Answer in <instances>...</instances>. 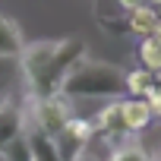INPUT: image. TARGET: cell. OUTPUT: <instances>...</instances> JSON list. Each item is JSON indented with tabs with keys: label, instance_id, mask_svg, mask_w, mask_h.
Instances as JSON below:
<instances>
[{
	"label": "cell",
	"instance_id": "obj_1",
	"mask_svg": "<svg viewBox=\"0 0 161 161\" xmlns=\"http://www.w3.org/2000/svg\"><path fill=\"white\" fill-rule=\"evenodd\" d=\"M86 41L82 38H60V41H35L25 44L19 66L25 79V92L32 101L57 98L66 86L69 73L86 60Z\"/></svg>",
	"mask_w": 161,
	"mask_h": 161
},
{
	"label": "cell",
	"instance_id": "obj_2",
	"mask_svg": "<svg viewBox=\"0 0 161 161\" xmlns=\"http://www.w3.org/2000/svg\"><path fill=\"white\" fill-rule=\"evenodd\" d=\"M126 92V73L114 63L104 60H82L66 79L63 86V98L66 101H120V95Z\"/></svg>",
	"mask_w": 161,
	"mask_h": 161
},
{
	"label": "cell",
	"instance_id": "obj_3",
	"mask_svg": "<svg viewBox=\"0 0 161 161\" xmlns=\"http://www.w3.org/2000/svg\"><path fill=\"white\" fill-rule=\"evenodd\" d=\"M32 130L44 133V136H60L63 126L73 120V111H69V101L63 95L57 98H41V101H32Z\"/></svg>",
	"mask_w": 161,
	"mask_h": 161
},
{
	"label": "cell",
	"instance_id": "obj_4",
	"mask_svg": "<svg viewBox=\"0 0 161 161\" xmlns=\"http://www.w3.org/2000/svg\"><path fill=\"white\" fill-rule=\"evenodd\" d=\"M95 139V123L86 120V117H73L60 136H54V148L60 155V161H76V158H82L89 142Z\"/></svg>",
	"mask_w": 161,
	"mask_h": 161
},
{
	"label": "cell",
	"instance_id": "obj_5",
	"mask_svg": "<svg viewBox=\"0 0 161 161\" xmlns=\"http://www.w3.org/2000/svg\"><path fill=\"white\" fill-rule=\"evenodd\" d=\"M29 133V117L19 104H3L0 108V155H3L19 136Z\"/></svg>",
	"mask_w": 161,
	"mask_h": 161
},
{
	"label": "cell",
	"instance_id": "obj_6",
	"mask_svg": "<svg viewBox=\"0 0 161 161\" xmlns=\"http://www.w3.org/2000/svg\"><path fill=\"white\" fill-rule=\"evenodd\" d=\"M92 123H95V136H108V139H114L117 145H123V139H126V120H123V108H120V101H111V104H104L95 117H92Z\"/></svg>",
	"mask_w": 161,
	"mask_h": 161
},
{
	"label": "cell",
	"instance_id": "obj_7",
	"mask_svg": "<svg viewBox=\"0 0 161 161\" xmlns=\"http://www.w3.org/2000/svg\"><path fill=\"white\" fill-rule=\"evenodd\" d=\"M25 51V38L19 25L7 16H0V60H19Z\"/></svg>",
	"mask_w": 161,
	"mask_h": 161
},
{
	"label": "cell",
	"instance_id": "obj_8",
	"mask_svg": "<svg viewBox=\"0 0 161 161\" xmlns=\"http://www.w3.org/2000/svg\"><path fill=\"white\" fill-rule=\"evenodd\" d=\"M120 108H123L126 133H142V130H148V123L155 120L145 98H120Z\"/></svg>",
	"mask_w": 161,
	"mask_h": 161
},
{
	"label": "cell",
	"instance_id": "obj_9",
	"mask_svg": "<svg viewBox=\"0 0 161 161\" xmlns=\"http://www.w3.org/2000/svg\"><path fill=\"white\" fill-rule=\"evenodd\" d=\"M155 89H158L155 73H148V69H142V66L126 73V95H133V98H148Z\"/></svg>",
	"mask_w": 161,
	"mask_h": 161
},
{
	"label": "cell",
	"instance_id": "obj_10",
	"mask_svg": "<svg viewBox=\"0 0 161 161\" xmlns=\"http://www.w3.org/2000/svg\"><path fill=\"white\" fill-rule=\"evenodd\" d=\"M155 22H158V10H152V7L145 3V7H139V10H133V13H130L126 29H130L133 35H139V38H148V35H152V29H155Z\"/></svg>",
	"mask_w": 161,
	"mask_h": 161
},
{
	"label": "cell",
	"instance_id": "obj_11",
	"mask_svg": "<svg viewBox=\"0 0 161 161\" xmlns=\"http://www.w3.org/2000/svg\"><path fill=\"white\" fill-rule=\"evenodd\" d=\"M139 60H142V69L161 73V44L155 38H142L139 41Z\"/></svg>",
	"mask_w": 161,
	"mask_h": 161
},
{
	"label": "cell",
	"instance_id": "obj_12",
	"mask_svg": "<svg viewBox=\"0 0 161 161\" xmlns=\"http://www.w3.org/2000/svg\"><path fill=\"white\" fill-rule=\"evenodd\" d=\"M29 139H32V152H35V161H60L57 148H54V139L38 133V130H29Z\"/></svg>",
	"mask_w": 161,
	"mask_h": 161
},
{
	"label": "cell",
	"instance_id": "obj_13",
	"mask_svg": "<svg viewBox=\"0 0 161 161\" xmlns=\"http://www.w3.org/2000/svg\"><path fill=\"white\" fill-rule=\"evenodd\" d=\"M3 161H35V152H32V139H29V133L25 136H19L3 155H0Z\"/></svg>",
	"mask_w": 161,
	"mask_h": 161
},
{
	"label": "cell",
	"instance_id": "obj_14",
	"mask_svg": "<svg viewBox=\"0 0 161 161\" xmlns=\"http://www.w3.org/2000/svg\"><path fill=\"white\" fill-rule=\"evenodd\" d=\"M108 161H155L145 148H139V145H133V142H123V145H114V152H111V158Z\"/></svg>",
	"mask_w": 161,
	"mask_h": 161
},
{
	"label": "cell",
	"instance_id": "obj_15",
	"mask_svg": "<svg viewBox=\"0 0 161 161\" xmlns=\"http://www.w3.org/2000/svg\"><path fill=\"white\" fill-rule=\"evenodd\" d=\"M145 101H148V108H152V117H161V86H158Z\"/></svg>",
	"mask_w": 161,
	"mask_h": 161
},
{
	"label": "cell",
	"instance_id": "obj_16",
	"mask_svg": "<svg viewBox=\"0 0 161 161\" xmlns=\"http://www.w3.org/2000/svg\"><path fill=\"white\" fill-rule=\"evenodd\" d=\"M117 3H120L123 10H130V13H133V10H139V7H145L148 0H117Z\"/></svg>",
	"mask_w": 161,
	"mask_h": 161
},
{
	"label": "cell",
	"instance_id": "obj_17",
	"mask_svg": "<svg viewBox=\"0 0 161 161\" xmlns=\"http://www.w3.org/2000/svg\"><path fill=\"white\" fill-rule=\"evenodd\" d=\"M148 38H155L158 44H161V16H158V22H155V29H152V35Z\"/></svg>",
	"mask_w": 161,
	"mask_h": 161
},
{
	"label": "cell",
	"instance_id": "obj_18",
	"mask_svg": "<svg viewBox=\"0 0 161 161\" xmlns=\"http://www.w3.org/2000/svg\"><path fill=\"white\" fill-rule=\"evenodd\" d=\"M76 161H101V158H95V155H89V152H86L82 158H76Z\"/></svg>",
	"mask_w": 161,
	"mask_h": 161
},
{
	"label": "cell",
	"instance_id": "obj_19",
	"mask_svg": "<svg viewBox=\"0 0 161 161\" xmlns=\"http://www.w3.org/2000/svg\"><path fill=\"white\" fill-rule=\"evenodd\" d=\"M155 79H158V86H161V73H155Z\"/></svg>",
	"mask_w": 161,
	"mask_h": 161
},
{
	"label": "cell",
	"instance_id": "obj_20",
	"mask_svg": "<svg viewBox=\"0 0 161 161\" xmlns=\"http://www.w3.org/2000/svg\"><path fill=\"white\" fill-rule=\"evenodd\" d=\"M152 3H158V7H161V0H152Z\"/></svg>",
	"mask_w": 161,
	"mask_h": 161
},
{
	"label": "cell",
	"instance_id": "obj_21",
	"mask_svg": "<svg viewBox=\"0 0 161 161\" xmlns=\"http://www.w3.org/2000/svg\"><path fill=\"white\" fill-rule=\"evenodd\" d=\"M0 108H3V98H0Z\"/></svg>",
	"mask_w": 161,
	"mask_h": 161
}]
</instances>
